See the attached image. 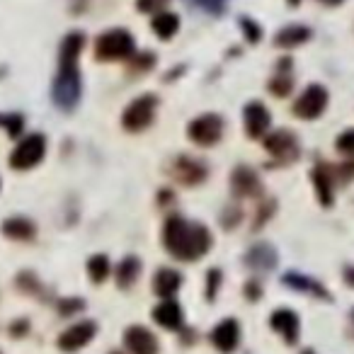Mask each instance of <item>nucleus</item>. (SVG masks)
I'll list each match as a JSON object with an SVG mask.
<instances>
[{
  "instance_id": "obj_39",
  "label": "nucleus",
  "mask_w": 354,
  "mask_h": 354,
  "mask_svg": "<svg viewBox=\"0 0 354 354\" xmlns=\"http://www.w3.org/2000/svg\"><path fill=\"white\" fill-rule=\"evenodd\" d=\"M320 3H325V6H339V3H344V0H320Z\"/></svg>"
},
{
  "instance_id": "obj_18",
  "label": "nucleus",
  "mask_w": 354,
  "mask_h": 354,
  "mask_svg": "<svg viewBox=\"0 0 354 354\" xmlns=\"http://www.w3.org/2000/svg\"><path fill=\"white\" fill-rule=\"evenodd\" d=\"M180 286H183V277H180V272L170 270V267H162L153 277V291L158 296H162V299H170L172 294H177Z\"/></svg>"
},
{
  "instance_id": "obj_27",
  "label": "nucleus",
  "mask_w": 354,
  "mask_h": 354,
  "mask_svg": "<svg viewBox=\"0 0 354 354\" xmlns=\"http://www.w3.org/2000/svg\"><path fill=\"white\" fill-rule=\"evenodd\" d=\"M335 146H337V151L344 153V156H354V129H347L344 133H339Z\"/></svg>"
},
{
  "instance_id": "obj_33",
  "label": "nucleus",
  "mask_w": 354,
  "mask_h": 354,
  "mask_svg": "<svg viewBox=\"0 0 354 354\" xmlns=\"http://www.w3.org/2000/svg\"><path fill=\"white\" fill-rule=\"evenodd\" d=\"M59 310H61L64 315H71V313H75V310H83V301H80V299L61 301V304H59Z\"/></svg>"
},
{
  "instance_id": "obj_14",
  "label": "nucleus",
  "mask_w": 354,
  "mask_h": 354,
  "mask_svg": "<svg viewBox=\"0 0 354 354\" xmlns=\"http://www.w3.org/2000/svg\"><path fill=\"white\" fill-rule=\"evenodd\" d=\"M243 119H245V129H248V136L250 138H260L267 133V129H270V112H267V107L262 102H250L245 107V112H243Z\"/></svg>"
},
{
  "instance_id": "obj_1",
  "label": "nucleus",
  "mask_w": 354,
  "mask_h": 354,
  "mask_svg": "<svg viewBox=\"0 0 354 354\" xmlns=\"http://www.w3.org/2000/svg\"><path fill=\"white\" fill-rule=\"evenodd\" d=\"M162 245L175 260L194 262L212 250V233L202 223L183 216H170L162 226Z\"/></svg>"
},
{
  "instance_id": "obj_7",
  "label": "nucleus",
  "mask_w": 354,
  "mask_h": 354,
  "mask_svg": "<svg viewBox=\"0 0 354 354\" xmlns=\"http://www.w3.org/2000/svg\"><path fill=\"white\" fill-rule=\"evenodd\" d=\"M189 138L199 146H214L223 136V119L218 114H202L187 129Z\"/></svg>"
},
{
  "instance_id": "obj_12",
  "label": "nucleus",
  "mask_w": 354,
  "mask_h": 354,
  "mask_svg": "<svg viewBox=\"0 0 354 354\" xmlns=\"http://www.w3.org/2000/svg\"><path fill=\"white\" fill-rule=\"evenodd\" d=\"M124 344L131 354H158V339L143 325H131L124 333Z\"/></svg>"
},
{
  "instance_id": "obj_23",
  "label": "nucleus",
  "mask_w": 354,
  "mask_h": 354,
  "mask_svg": "<svg viewBox=\"0 0 354 354\" xmlns=\"http://www.w3.org/2000/svg\"><path fill=\"white\" fill-rule=\"evenodd\" d=\"M284 284H289L291 289H296V291H306V294H310V296L330 299V294L323 289V284H318V281L308 279V277H304V274H296V272H289V274H284Z\"/></svg>"
},
{
  "instance_id": "obj_41",
  "label": "nucleus",
  "mask_w": 354,
  "mask_h": 354,
  "mask_svg": "<svg viewBox=\"0 0 354 354\" xmlns=\"http://www.w3.org/2000/svg\"><path fill=\"white\" fill-rule=\"evenodd\" d=\"M352 320H354V310H352Z\"/></svg>"
},
{
  "instance_id": "obj_37",
  "label": "nucleus",
  "mask_w": 354,
  "mask_h": 354,
  "mask_svg": "<svg viewBox=\"0 0 354 354\" xmlns=\"http://www.w3.org/2000/svg\"><path fill=\"white\" fill-rule=\"evenodd\" d=\"M337 175H342V180H349L354 175V162H347V165H339L337 167Z\"/></svg>"
},
{
  "instance_id": "obj_15",
  "label": "nucleus",
  "mask_w": 354,
  "mask_h": 354,
  "mask_svg": "<svg viewBox=\"0 0 354 354\" xmlns=\"http://www.w3.org/2000/svg\"><path fill=\"white\" fill-rule=\"evenodd\" d=\"M153 320L165 330H180L185 323V315H183V308H180L177 301L162 299L160 304L153 308Z\"/></svg>"
},
{
  "instance_id": "obj_9",
  "label": "nucleus",
  "mask_w": 354,
  "mask_h": 354,
  "mask_svg": "<svg viewBox=\"0 0 354 354\" xmlns=\"http://www.w3.org/2000/svg\"><path fill=\"white\" fill-rule=\"evenodd\" d=\"M97 333V325L93 320H83V323L71 325L68 330L59 335V349L61 352H78L85 344H90V339Z\"/></svg>"
},
{
  "instance_id": "obj_22",
  "label": "nucleus",
  "mask_w": 354,
  "mask_h": 354,
  "mask_svg": "<svg viewBox=\"0 0 354 354\" xmlns=\"http://www.w3.org/2000/svg\"><path fill=\"white\" fill-rule=\"evenodd\" d=\"M310 39V30L304 25H289L274 37V44L281 46V49H294V46L304 44V41Z\"/></svg>"
},
{
  "instance_id": "obj_11",
  "label": "nucleus",
  "mask_w": 354,
  "mask_h": 354,
  "mask_svg": "<svg viewBox=\"0 0 354 354\" xmlns=\"http://www.w3.org/2000/svg\"><path fill=\"white\" fill-rule=\"evenodd\" d=\"M172 175H175L177 183L194 187V185L207 180V165L194 160V158H189V156H180L175 160V165H172Z\"/></svg>"
},
{
  "instance_id": "obj_17",
  "label": "nucleus",
  "mask_w": 354,
  "mask_h": 354,
  "mask_svg": "<svg viewBox=\"0 0 354 354\" xmlns=\"http://www.w3.org/2000/svg\"><path fill=\"white\" fill-rule=\"evenodd\" d=\"M272 330L286 339V344H296L299 339V315L289 308H279L272 313Z\"/></svg>"
},
{
  "instance_id": "obj_16",
  "label": "nucleus",
  "mask_w": 354,
  "mask_h": 354,
  "mask_svg": "<svg viewBox=\"0 0 354 354\" xmlns=\"http://www.w3.org/2000/svg\"><path fill=\"white\" fill-rule=\"evenodd\" d=\"M315 185V194H318L320 204L323 207H333V197H335V175L325 162H318L310 172Z\"/></svg>"
},
{
  "instance_id": "obj_6",
  "label": "nucleus",
  "mask_w": 354,
  "mask_h": 354,
  "mask_svg": "<svg viewBox=\"0 0 354 354\" xmlns=\"http://www.w3.org/2000/svg\"><path fill=\"white\" fill-rule=\"evenodd\" d=\"M44 153H46L44 136H41V133H32V136H27L25 141L15 148V153L10 156V165L15 167V170H30V167H35L37 162L44 158Z\"/></svg>"
},
{
  "instance_id": "obj_28",
  "label": "nucleus",
  "mask_w": 354,
  "mask_h": 354,
  "mask_svg": "<svg viewBox=\"0 0 354 354\" xmlns=\"http://www.w3.org/2000/svg\"><path fill=\"white\" fill-rule=\"evenodd\" d=\"M153 64H156V56L153 54H133L131 56V71H143V73H146V71H151L153 68Z\"/></svg>"
},
{
  "instance_id": "obj_36",
  "label": "nucleus",
  "mask_w": 354,
  "mask_h": 354,
  "mask_svg": "<svg viewBox=\"0 0 354 354\" xmlns=\"http://www.w3.org/2000/svg\"><path fill=\"white\" fill-rule=\"evenodd\" d=\"M241 216H243V214L238 212V209H228V214L223 216V221H226V228H233V226H236V221H238Z\"/></svg>"
},
{
  "instance_id": "obj_42",
  "label": "nucleus",
  "mask_w": 354,
  "mask_h": 354,
  "mask_svg": "<svg viewBox=\"0 0 354 354\" xmlns=\"http://www.w3.org/2000/svg\"><path fill=\"white\" fill-rule=\"evenodd\" d=\"M112 354H119V352H112Z\"/></svg>"
},
{
  "instance_id": "obj_34",
  "label": "nucleus",
  "mask_w": 354,
  "mask_h": 354,
  "mask_svg": "<svg viewBox=\"0 0 354 354\" xmlns=\"http://www.w3.org/2000/svg\"><path fill=\"white\" fill-rule=\"evenodd\" d=\"M272 212H274V202H267V204H265V209H262V214L257 212V216H255V226H252V228H262V223L267 221V216H270Z\"/></svg>"
},
{
  "instance_id": "obj_13",
  "label": "nucleus",
  "mask_w": 354,
  "mask_h": 354,
  "mask_svg": "<svg viewBox=\"0 0 354 354\" xmlns=\"http://www.w3.org/2000/svg\"><path fill=\"white\" fill-rule=\"evenodd\" d=\"M212 342L218 352L231 354L233 349L238 347V342H241V325H238V320H233V318L221 320V323L212 330Z\"/></svg>"
},
{
  "instance_id": "obj_2",
  "label": "nucleus",
  "mask_w": 354,
  "mask_h": 354,
  "mask_svg": "<svg viewBox=\"0 0 354 354\" xmlns=\"http://www.w3.org/2000/svg\"><path fill=\"white\" fill-rule=\"evenodd\" d=\"M83 35H68L61 44V66L54 80V102L61 109H73L80 100V73L78 56L83 51Z\"/></svg>"
},
{
  "instance_id": "obj_4",
  "label": "nucleus",
  "mask_w": 354,
  "mask_h": 354,
  "mask_svg": "<svg viewBox=\"0 0 354 354\" xmlns=\"http://www.w3.org/2000/svg\"><path fill=\"white\" fill-rule=\"evenodd\" d=\"M156 107H158L156 95H141V97H136L122 114L124 129L127 131H143L153 122V117H156Z\"/></svg>"
},
{
  "instance_id": "obj_24",
  "label": "nucleus",
  "mask_w": 354,
  "mask_h": 354,
  "mask_svg": "<svg viewBox=\"0 0 354 354\" xmlns=\"http://www.w3.org/2000/svg\"><path fill=\"white\" fill-rule=\"evenodd\" d=\"M138 272H141V260L133 255L124 257L122 262L117 265V272H114V277H117V284L122 286V289H129V286L136 281Z\"/></svg>"
},
{
  "instance_id": "obj_20",
  "label": "nucleus",
  "mask_w": 354,
  "mask_h": 354,
  "mask_svg": "<svg viewBox=\"0 0 354 354\" xmlns=\"http://www.w3.org/2000/svg\"><path fill=\"white\" fill-rule=\"evenodd\" d=\"M294 90V75H291V59H281L277 66L274 78L270 80V93L274 97H286Z\"/></svg>"
},
{
  "instance_id": "obj_32",
  "label": "nucleus",
  "mask_w": 354,
  "mask_h": 354,
  "mask_svg": "<svg viewBox=\"0 0 354 354\" xmlns=\"http://www.w3.org/2000/svg\"><path fill=\"white\" fill-rule=\"evenodd\" d=\"M197 3L204 8V10L212 12V15H221L228 6V0H197Z\"/></svg>"
},
{
  "instance_id": "obj_29",
  "label": "nucleus",
  "mask_w": 354,
  "mask_h": 354,
  "mask_svg": "<svg viewBox=\"0 0 354 354\" xmlns=\"http://www.w3.org/2000/svg\"><path fill=\"white\" fill-rule=\"evenodd\" d=\"M241 27L245 30V37H248V41H260L262 39V30H260V25H255L252 20H248V17H243L241 20Z\"/></svg>"
},
{
  "instance_id": "obj_38",
  "label": "nucleus",
  "mask_w": 354,
  "mask_h": 354,
  "mask_svg": "<svg viewBox=\"0 0 354 354\" xmlns=\"http://www.w3.org/2000/svg\"><path fill=\"white\" fill-rule=\"evenodd\" d=\"M344 281H347L349 286H354V267L352 265L344 267Z\"/></svg>"
},
{
  "instance_id": "obj_25",
  "label": "nucleus",
  "mask_w": 354,
  "mask_h": 354,
  "mask_svg": "<svg viewBox=\"0 0 354 354\" xmlns=\"http://www.w3.org/2000/svg\"><path fill=\"white\" fill-rule=\"evenodd\" d=\"M177 30H180V17L175 12H158L153 17V32L160 39H172Z\"/></svg>"
},
{
  "instance_id": "obj_10",
  "label": "nucleus",
  "mask_w": 354,
  "mask_h": 354,
  "mask_svg": "<svg viewBox=\"0 0 354 354\" xmlns=\"http://www.w3.org/2000/svg\"><path fill=\"white\" fill-rule=\"evenodd\" d=\"M231 187L236 197H260L262 194V183L257 172L248 165H238L231 175Z\"/></svg>"
},
{
  "instance_id": "obj_30",
  "label": "nucleus",
  "mask_w": 354,
  "mask_h": 354,
  "mask_svg": "<svg viewBox=\"0 0 354 354\" xmlns=\"http://www.w3.org/2000/svg\"><path fill=\"white\" fill-rule=\"evenodd\" d=\"M170 0H136V8L141 12H158L167 6Z\"/></svg>"
},
{
  "instance_id": "obj_5",
  "label": "nucleus",
  "mask_w": 354,
  "mask_h": 354,
  "mask_svg": "<svg viewBox=\"0 0 354 354\" xmlns=\"http://www.w3.org/2000/svg\"><path fill=\"white\" fill-rule=\"evenodd\" d=\"M328 107V90L323 85H308L294 102V117L299 119H318Z\"/></svg>"
},
{
  "instance_id": "obj_19",
  "label": "nucleus",
  "mask_w": 354,
  "mask_h": 354,
  "mask_svg": "<svg viewBox=\"0 0 354 354\" xmlns=\"http://www.w3.org/2000/svg\"><path fill=\"white\" fill-rule=\"evenodd\" d=\"M245 265L250 270H257V272H270L272 267L277 265V252L272 245L262 243V245H252L245 255Z\"/></svg>"
},
{
  "instance_id": "obj_35",
  "label": "nucleus",
  "mask_w": 354,
  "mask_h": 354,
  "mask_svg": "<svg viewBox=\"0 0 354 354\" xmlns=\"http://www.w3.org/2000/svg\"><path fill=\"white\" fill-rule=\"evenodd\" d=\"M245 294H248V299H250V301L260 299V296H262V286L257 284V281H248V286H245Z\"/></svg>"
},
{
  "instance_id": "obj_8",
  "label": "nucleus",
  "mask_w": 354,
  "mask_h": 354,
  "mask_svg": "<svg viewBox=\"0 0 354 354\" xmlns=\"http://www.w3.org/2000/svg\"><path fill=\"white\" fill-rule=\"evenodd\" d=\"M265 148L272 158L279 162H291L299 158V138L289 131V129H279V131L270 133L265 138Z\"/></svg>"
},
{
  "instance_id": "obj_21",
  "label": "nucleus",
  "mask_w": 354,
  "mask_h": 354,
  "mask_svg": "<svg viewBox=\"0 0 354 354\" xmlns=\"http://www.w3.org/2000/svg\"><path fill=\"white\" fill-rule=\"evenodd\" d=\"M3 233H6L10 241H32L37 236V226L30 221V218H22V216H15V218H8L3 223Z\"/></svg>"
},
{
  "instance_id": "obj_40",
  "label": "nucleus",
  "mask_w": 354,
  "mask_h": 354,
  "mask_svg": "<svg viewBox=\"0 0 354 354\" xmlns=\"http://www.w3.org/2000/svg\"><path fill=\"white\" fill-rule=\"evenodd\" d=\"M301 0H289V6H299Z\"/></svg>"
},
{
  "instance_id": "obj_31",
  "label": "nucleus",
  "mask_w": 354,
  "mask_h": 354,
  "mask_svg": "<svg viewBox=\"0 0 354 354\" xmlns=\"http://www.w3.org/2000/svg\"><path fill=\"white\" fill-rule=\"evenodd\" d=\"M207 299L209 301H214V296H216V289L221 286V272L218 270H212L209 272V277H207Z\"/></svg>"
},
{
  "instance_id": "obj_3",
  "label": "nucleus",
  "mask_w": 354,
  "mask_h": 354,
  "mask_svg": "<svg viewBox=\"0 0 354 354\" xmlns=\"http://www.w3.org/2000/svg\"><path fill=\"white\" fill-rule=\"evenodd\" d=\"M133 54H136V46H133V37L127 30H109L95 41L97 61H122L131 59Z\"/></svg>"
},
{
  "instance_id": "obj_26",
  "label": "nucleus",
  "mask_w": 354,
  "mask_h": 354,
  "mask_svg": "<svg viewBox=\"0 0 354 354\" xmlns=\"http://www.w3.org/2000/svg\"><path fill=\"white\" fill-rule=\"evenodd\" d=\"M109 272H112V265H109L107 255H93L88 260V274L95 284H102V281L109 277Z\"/></svg>"
}]
</instances>
